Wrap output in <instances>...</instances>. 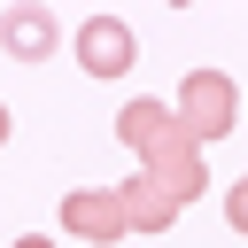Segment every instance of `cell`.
<instances>
[{
    "label": "cell",
    "mask_w": 248,
    "mask_h": 248,
    "mask_svg": "<svg viewBox=\"0 0 248 248\" xmlns=\"http://www.w3.org/2000/svg\"><path fill=\"white\" fill-rule=\"evenodd\" d=\"M116 140L140 155V178L170 202V209H194L202 194H209V170H202V147L186 140V124L170 116V101H124L116 108Z\"/></svg>",
    "instance_id": "obj_1"
},
{
    "label": "cell",
    "mask_w": 248,
    "mask_h": 248,
    "mask_svg": "<svg viewBox=\"0 0 248 248\" xmlns=\"http://www.w3.org/2000/svg\"><path fill=\"white\" fill-rule=\"evenodd\" d=\"M170 116L186 124V140H194V147H209V140H225V132L240 124V85H232L225 70H186V85H178Z\"/></svg>",
    "instance_id": "obj_2"
},
{
    "label": "cell",
    "mask_w": 248,
    "mask_h": 248,
    "mask_svg": "<svg viewBox=\"0 0 248 248\" xmlns=\"http://www.w3.org/2000/svg\"><path fill=\"white\" fill-rule=\"evenodd\" d=\"M70 54H78L85 78H124V70L140 62V39H132L124 16H85V23L70 31Z\"/></svg>",
    "instance_id": "obj_3"
},
{
    "label": "cell",
    "mask_w": 248,
    "mask_h": 248,
    "mask_svg": "<svg viewBox=\"0 0 248 248\" xmlns=\"http://www.w3.org/2000/svg\"><path fill=\"white\" fill-rule=\"evenodd\" d=\"M62 232H70V240H93V248H124V240H132V225H124V209H116L108 186L62 194Z\"/></svg>",
    "instance_id": "obj_4"
},
{
    "label": "cell",
    "mask_w": 248,
    "mask_h": 248,
    "mask_svg": "<svg viewBox=\"0 0 248 248\" xmlns=\"http://www.w3.org/2000/svg\"><path fill=\"white\" fill-rule=\"evenodd\" d=\"M0 46H8L16 62H54L62 16H54L46 0H16V8H0Z\"/></svg>",
    "instance_id": "obj_5"
},
{
    "label": "cell",
    "mask_w": 248,
    "mask_h": 248,
    "mask_svg": "<svg viewBox=\"0 0 248 248\" xmlns=\"http://www.w3.org/2000/svg\"><path fill=\"white\" fill-rule=\"evenodd\" d=\"M225 217H232V225L248 232V178H240V186H225Z\"/></svg>",
    "instance_id": "obj_6"
},
{
    "label": "cell",
    "mask_w": 248,
    "mask_h": 248,
    "mask_svg": "<svg viewBox=\"0 0 248 248\" xmlns=\"http://www.w3.org/2000/svg\"><path fill=\"white\" fill-rule=\"evenodd\" d=\"M8 248H54V240H46V232H23V240H8Z\"/></svg>",
    "instance_id": "obj_7"
},
{
    "label": "cell",
    "mask_w": 248,
    "mask_h": 248,
    "mask_svg": "<svg viewBox=\"0 0 248 248\" xmlns=\"http://www.w3.org/2000/svg\"><path fill=\"white\" fill-rule=\"evenodd\" d=\"M8 132H16V116H8V101H0V147H8Z\"/></svg>",
    "instance_id": "obj_8"
}]
</instances>
